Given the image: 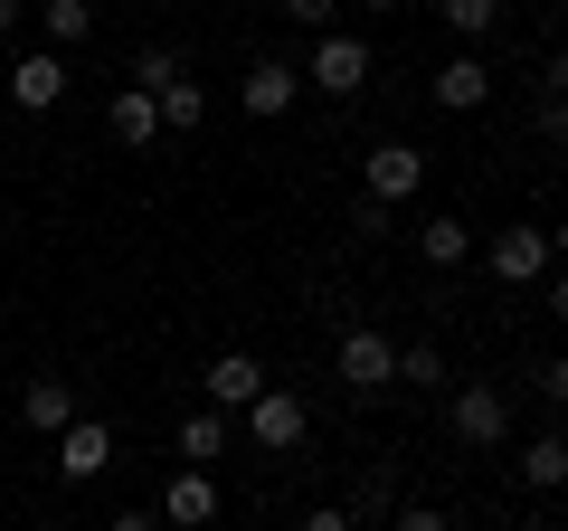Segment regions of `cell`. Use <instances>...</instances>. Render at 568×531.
<instances>
[{
  "label": "cell",
  "instance_id": "6da1fadb",
  "mask_svg": "<svg viewBox=\"0 0 568 531\" xmlns=\"http://www.w3.org/2000/svg\"><path fill=\"white\" fill-rule=\"evenodd\" d=\"M133 86L162 104V133H200V123H209V86L190 77L171 48H142V58H133Z\"/></svg>",
  "mask_w": 568,
  "mask_h": 531
},
{
  "label": "cell",
  "instance_id": "7a4b0ae2",
  "mask_svg": "<svg viewBox=\"0 0 568 531\" xmlns=\"http://www.w3.org/2000/svg\"><path fill=\"white\" fill-rule=\"evenodd\" d=\"M304 437H313V409L294 399V389H275V380H265L256 399H246V447H256V455H294Z\"/></svg>",
  "mask_w": 568,
  "mask_h": 531
},
{
  "label": "cell",
  "instance_id": "3957f363",
  "mask_svg": "<svg viewBox=\"0 0 568 531\" xmlns=\"http://www.w3.org/2000/svg\"><path fill=\"white\" fill-rule=\"evenodd\" d=\"M484 266H493V285H549V228L540 219H511V228H493V247H484Z\"/></svg>",
  "mask_w": 568,
  "mask_h": 531
},
{
  "label": "cell",
  "instance_id": "277c9868",
  "mask_svg": "<svg viewBox=\"0 0 568 531\" xmlns=\"http://www.w3.org/2000/svg\"><path fill=\"white\" fill-rule=\"evenodd\" d=\"M417 190H426V152H417V143H379V152H361V200L407 209Z\"/></svg>",
  "mask_w": 568,
  "mask_h": 531
},
{
  "label": "cell",
  "instance_id": "5b68a950",
  "mask_svg": "<svg viewBox=\"0 0 568 531\" xmlns=\"http://www.w3.org/2000/svg\"><path fill=\"white\" fill-rule=\"evenodd\" d=\"M304 86H323V96H361L369 86V39H351V29H323L304 58Z\"/></svg>",
  "mask_w": 568,
  "mask_h": 531
},
{
  "label": "cell",
  "instance_id": "8992f818",
  "mask_svg": "<svg viewBox=\"0 0 568 531\" xmlns=\"http://www.w3.org/2000/svg\"><path fill=\"white\" fill-rule=\"evenodd\" d=\"M10 104H20V114H58L67 104V58L58 48H20V58H10Z\"/></svg>",
  "mask_w": 568,
  "mask_h": 531
},
{
  "label": "cell",
  "instance_id": "52a82bcc",
  "mask_svg": "<svg viewBox=\"0 0 568 531\" xmlns=\"http://www.w3.org/2000/svg\"><path fill=\"white\" fill-rule=\"evenodd\" d=\"M332 370H342V380L369 399V389L398 380V342H388V332H369V323H351V332H342V351H332Z\"/></svg>",
  "mask_w": 568,
  "mask_h": 531
},
{
  "label": "cell",
  "instance_id": "ba28073f",
  "mask_svg": "<svg viewBox=\"0 0 568 531\" xmlns=\"http://www.w3.org/2000/svg\"><path fill=\"white\" fill-rule=\"evenodd\" d=\"M426 96L446 104V114H484V104H493V67H484V48H455V58L426 77Z\"/></svg>",
  "mask_w": 568,
  "mask_h": 531
},
{
  "label": "cell",
  "instance_id": "9c48e42d",
  "mask_svg": "<svg viewBox=\"0 0 568 531\" xmlns=\"http://www.w3.org/2000/svg\"><path fill=\"white\" fill-rule=\"evenodd\" d=\"M446 418H455V437H465V447H503V437H511V399H503L493 380H465Z\"/></svg>",
  "mask_w": 568,
  "mask_h": 531
},
{
  "label": "cell",
  "instance_id": "30bf717a",
  "mask_svg": "<svg viewBox=\"0 0 568 531\" xmlns=\"http://www.w3.org/2000/svg\"><path fill=\"white\" fill-rule=\"evenodd\" d=\"M48 447H58V474H67V484H95V474L114 465V428H104V418H67Z\"/></svg>",
  "mask_w": 568,
  "mask_h": 531
},
{
  "label": "cell",
  "instance_id": "8fae6325",
  "mask_svg": "<svg viewBox=\"0 0 568 531\" xmlns=\"http://www.w3.org/2000/svg\"><path fill=\"white\" fill-rule=\"evenodd\" d=\"M237 96H246V114H256V123H275V114H294V104H304V67H294V58H256Z\"/></svg>",
  "mask_w": 568,
  "mask_h": 531
},
{
  "label": "cell",
  "instance_id": "7c38bea8",
  "mask_svg": "<svg viewBox=\"0 0 568 531\" xmlns=\"http://www.w3.org/2000/svg\"><path fill=\"white\" fill-rule=\"evenodd\" d=\"M200 389H209V409H219V418H246V399L265 389V361H256V351H219V361L200 370Z\"/></svg>",
  "mask_w": 568,
  "mask_h": 531
},
{
  "label": "cell",
  "instance_id": "4fadbf2b",
  "mask_svg": "<svg viewBox=\"0 0 568 531\" xmlns=\"http://www.w3.org/2000/svg\"><path fill=\"white\" fill-rule=\"evenodd\" d=\"M67 418H77V389H67L58 370H39V380L20 389V428H29V437H58Z\"/></svg>",
  "mask_w": 568,
  "mask_h": 531
},
{
  "label": "cell",
  "instance_id": "5bb4252c",
  "mask_svg": "<svg viewBox=\"0 0 568 531\" xmlns=\"http://www.w3.org/2000/svg\"><path fill=\"white\" fill-rule=\"evenodd\" d=\"M181 522V531H200V522H219V484H209V465H190V474H171V493H162V531Z\"/></svg>",
  "mask_w": 568,
  "mask_h": 531
},
{
  "label": "cell",
  "instance_id": "9a60e30c",
  "mask_svg": "<svg viewBox=\"0 0 568 531\" xmlns=\"http://www.w3.org/2000/svg\"><path fill=\"white\" fill-rule=\"evenodd\" d=\"M104 123H114V143H123V152H152V143H162V104L142 96V86H123V96L104 104Z\"/></svg>",
  "mask_w": 568,
  "mask_h": 531
},
{
  "label": "cell",
  "instance_id": "2e32d148",
  "mask_svg": "<svg viewBox=\"0 0 568 531\" xmlns=\"http://www.w3.org/2000/svg\"><path fill=\"white\" fill-rule=\"evenodd\" d=\"M511 465H521V484H530V493H559V484H568V437H559V428H540L521 455H511Z\"/></svg>",
  "mask_w": 568,
  "mask_h": 531
},
{
  "label": "cell",
  "instance_id": "e0dca14e",
  "mask_svg": "<svg viewBox=\"0 0 568 531\" xmlns=\"http://www.w3.org/2000/svg\"><path fill=\"white\" fill-rule=\"evenodd\" d=\"M417 257H426V266H465V257H474V219H455V209H436V219L417 228Z\"/></svg>",
  "mask_w": 568,
  "mask_h": 531
},
{
  "label": "cell",
  "instance_id": "ac0fdd59",
  "mask_svg": "<svg viewBox=\"0 0 568 531\" xmlns=\"http://www.w3.org/2000/svg\"><path fill=\"white\" fill-rule=\"evenodd\" d=\"M39 29H48V48L67 58V48L95 39V0H39Z\"/></svg>",
  "mask_w": 568,
  "mask_h": 531
},
{
  "label": "cell",
  "instance_id": "d6986e66",
  "mask_svg": "<svg viewBox=\"0 0 568 531\" xmlns=\"http://www.w3.org/2000/svg\"><path fill=\"white\" fill-rule=\"evenodd\" d=\"M227 437H237V428H227L219 409H190V418H181V455H190V465H209V455H227Z\"/></svg>",
  "mask_w": 568,
  "mask_h": 531
},
{
  "label": "cell",
  "instance_id": "ffe728a7",
  "mask_svg": "<svg viewBox=\"0 0 568 531\" xmlns=\"http://www.w3.org/2000/svg\"><path fill=\"white\" fill-rule=\"evenodd\" d=\"M436 20H446L455 39L474 48V39H493V20H503V0H436Z\"/></svg>",
  "mask_w": 568,
  "mask_h": 531
},
{
  "label": "cell",
  "instance_id": "44dd1931",
  "mask_svg": "<svg viewBox=\"0 0 568 531\" xmlns=\"http://www.w3.org/2000/svg\"><path fill=\"white\" fill-rule=\"evenodd\" d=\"M398 389H446V351H436V342H407L398 351Z\"/></svg>",
  "mask_w": 568,
  "mask_h": 531
},
{
  "label": "cell",
  "instance_id": "7402d4cb",
  "mask_svg": "<svg viewBox=\"0 0 568 531\" xmlns=\"http://www.w3.org/2000/svg\"><path fill=\"white\" fill-rule=\"evenodd\" d=\"M351 522H388V512H398V484H388V474H361V493H351Z\"/></svg>",
  "mask_w": 568,
  "mask_h": 531
},
{
  "label": "cell",
  "instance_id": "603a6c76",
  "mask_svg": "<svg viewBox=\"0 0 568 531\" xmlns=\"http://www.w3.org/2000/svg\"><path fill=\"white\" fill-rule=\"evenodd\" d=\"M275 10H284V20H294V29H313V39H323V29H332V10H342V0H275Z\"/></svg>",
  "mask_w": 568,
  "mask_h": 531
},
{
  "label": "cell",
  "instance_id": "cb8c5ba5",
  "mask_svg": "<svg viewBox=\"0 0 568 531\" xmlns=\"http://www.w3.org/2000/svg\"><path fill=\"white\" fill-rule=\"evenodd\" d=\"M388 531H455V522L436 503H398V512H388Z\"/></svg>",
  "mask_w": 568,
  "mask_h": 531
},
{
  "label": "cell",
  "instance_id": "d4e9b609",
  "mask_svg": "<svg viewBox=\"0 0 568 531\" xmlns=\"http://www.w3.org/2000/svg\"><path fill=\"white\" fill-rule=\"evenodd\" d=\"M388 219H398V209H379V200H351V228H361V238H388Z\"/></svg>",
  "mask_w": 568,
  "mask_h": 531
},
{
  "label": "cell",
  "instance_id": "484cf974",
  "mask_svg": "<svg viewBox=\"0 0 568 531\" xmlns=\"http://www.w3.org/2000/svg\"><path fill=\"white\" fill-rule=\"evenodd\" d=\"M540 96H549V104H568V48H549V67H540Z\"/></svg>",
  "mask_w": 568,
  "mask_h": 531
},
{
  "label": "cell",
  "instance_id": "4316f807",
  "mask_svg": "<svg viewBox=\"0 0 568 531\" xmlns=\"http://www.w3.org/2000/svg\"><path fill=\"white\" fill-rule=\"evenodd\" d=\"M540 399H549V409H568V351H559V361L540 370Z\"/></svg>",
  "mask_w": 568,
  "mask_h": 531
},
{
  "label": "cell",
  "instance_id": "83f0119b",
  "mask_svg": "<svg viewBox=\"0 0 568 531\" xmlns=\"http://www.w3.org/2000/svg\"><path fill=\"white\" fill-rule=\"evenodd\" d=\"M304 531H361V522H351V512H342V503H323V512H313V522H304Z\"/></svg>",
  "mask_w": 568,
  "mask_h": 531
},
{
  "label": "cell",
  "instance_id": "f1b7e54d",
  "mask_svg": "<svg viewBox=\"0 0 568 531\" xmlns=\"http://www.w3.org/2000/svg\"><path fill=\"white\" fill-rule=\"evenodd\" d=\"M104 531H162V512H114Z\"/></svg>",
  "mask_w": 568,
  "mask_h": 531
},
{
  "label": "cell",
  "instance_id": "f546056e",
  "mask_svg": "<svg viewBox=\"0 0 568 531\" xmlns=\"http://www.w3.org/2000/svg\"><path fill=\"white\" fill-rule=\"evenodd\" d=\"M549 313H559V323H568V266H559V275H549Z\"/></svg>",
  "mask_w": 568,
  "mask_h": 531
},
{
  "label": "cell",
  "instance_id": "4dcf8cb0",
  "mask_svg": "<svg viewBox=\"0 0 568 531\" xmlns=\"http://www.w3.org/2000/svg\"><path fill=\"white\" fill-rule=\"evenodd\" d=\"M20 10H29V0H0V39H10V29H20Z\"/></svg>",
  "mask_w": 568,
  "mask_h": 531
},
{
  "label": "cell",
  "instance_id": "1f68e13d",
  "mask_svg": "<svg viewBox=\"0 0 568 531\" xmlns=\"http://www.w3.org/2000/svg\"><path fill=\"white\" fill-rule=\"evenodd\" d=\"M549 257H559V266H568V219H559V228H549Z\"/></svg>",
  "mask_w": 568,
  "mask_h": 531
},
{
  "label": "cell",
  "instance_id": "d6a6232c",
  "mask_svg": "<svg viewBox=\"0 0 568 531\" xmlns=\"http://www.w3.org/2000/svg\"><path fill=\"white\" fill-rule=\"evenodd\" d=\"M361 10H398V0H361Z\"/></svg>",
  "mask_w": 568,
  "mask_h": 531
},
{
  "label": "cell",
  "instance_id": "836d02e7",
  "mask_svg": "<svg viewBox=\"0 0 568 531\" xmlns=\"http://www.w3.org/2000/svg\"><path fill=\"white\" fill-rule=\"evenodd\" d=\"M521 531H549V522H521Z\"/></svg>",
  "mask_w": 568,
  "mask_h": 531
}]
</instances>
